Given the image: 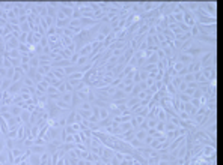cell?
<instances>
[{
    "label": "cell",
    "mask_w": 223,
    "mask_h": 165,
    "mask_svg": "<svg viewBox=\"0 0 223 165\" xmlns=\"http://www.w3.org/2000/svg\"><path fill=\"white\" fill-rule=\"evenodd\" d=\"M12 84V81L11 80H8V78H3V81H2V87H0V92H6L8 89H9V86Z\"/></svg>",
    "instance_id": "20"
},
{
    "label": "cell",
    "mask_w": 223,
    "mask_h": 165,
    "mask_svg": "<svg viewBox=\"0 0 223 165\" xmlns=\"http://www.w3.org/2000/svg\"><path fill=\"white\" fill-rule=\"evenodd\" d=\"M36 71H38V74H39V75H42V77H45L47 74H48V72H50V71H51V66H50V65H41V66L38 68Z\"/></svg>",
    "instance_id": "12"
},
{
    "label": "cell",
    "mask_w": 223,
    "mask_h": 165,
    "mask_svg": "<svg viewBox=\"0 0 223 165\" xmlns=\"http://www.w3.org/2000/svg\"><path fill=\"white\" fill-rule=\"evenodd\" d=\"M0 164L8 165V152H6V149H5L3 153H0Z\"/></svg>",
    "instance_id": "25"
},
{
    "label": "cell",
    "mask_w": 223,
    "mask_h": 165,
    "mask_svg": "<svg viewBox=\"0 0 223 165\" xmlns=\"http://www.w3.org/2000/svg\"><path fill=\"white\" fill-rule=\"evenodd\" d=\"M65 87H66V92H74V87H73V84L70 83V81H65Z\"/></svg>",
    "instance_id": "36"
},
{
    "label": "cell",
    "mask_w": 223,
    "mask_h": 165,
    "mask_svg": "<svg viewBox=\"0 0 223 165\" xmlns=\"http://www.w3.org/2000/svg\"><path fill=\"white\" fill-rule=\"evenodd\" d=\"M6 24H8V21H6V20L0 18V29H3V27H5V26H6Z\"/></svg>",
    "instance_id": "40"
},
{
    "label": "cell",
    "mask_w": 223,
    "mask_h": 165,
    "mask_svg": "<svg viewBox=\"0 0 223 165\" xmlns=\"http://www.w3.org/2000/svg\"><path fill=\"white\" fill-rule=\"evenodd\" d=\"M51 72L55 75V78L60 80V81H66V75H65L62 68H51Z\"/></svg>",
    "instance_id": "8"
},
{
    "label": "cell",
    "mask_w": 223,
    "mask_h": 165,
    "mask_svg": "<svg viewBox=\"0 0 223 165\" xmlns=\"http://www.w3.org/2000/svg\"><path fill=\"white\" fill-rule=\"evenodd\" d=\"M158 116V122H166L167 120V114H166V111L163 110L161 107H158L157 108V114H155V117Z\"/></svg>",
    "instance_id": "13"
},
{
    "label": "cell",
    "mask_w": 223,
    "mask_h": 165,
    "mask_svg": "<svg viewBox=\"0 0 223 165\" xmlns=\"http://www.w3.org/2000/svg\"><path fill=\"white\" fill-rule=\"evenodd\" d=\"M33 146H48V143H47L44 138H41V137H36V138L33 140Z\"/></svg>",
    "instance_id": "22"
},
{
    "label": "cell",
    "mask_w": 223,
    "mask_h": 165,
    "mask_svg": "<svg viewBox=\"0 0 223 165\" xmlns=\"http://www.w3.org/2000/svg\"><path fill=\"white\" fill-rule=\"evenodd\" d=\"M139 104H140V99L137 98V96H128V99H127V104H125V107L127 108H130L131 111L136 110L137 107H139Z\"/></svg>",
    "instance_id": "6"
},
{
    "label": "cell",
    "mask_w": 223,
    "mask_h": 165,
    "mask_svg": "<svg viewBox=\"0 0 223 165\" xmlns=\"http://www.w3.org/2000/svg\"><path fill=\"white\" fill-rule=\"evenodd\" d=\"M0 132L6 137L8 135V132H9V126H8V123H6V120L0 116Z\"/></svg>",
    "instance_id": "11"
},
{
    "label": "cell",
    "mask_w": 223,
    "mask_h": 165,
    "mask_svg": "<svg viewBox=\"0 0 223 165\" xmlns=\"http://www.w3.org/2000/svg\"><path fill=\"white\" fill-rule=\"evenodd\" d=\"M74 93V92H73ZM73 93L71 92H65L60 95V101H63V102H66V104H70L71 105V102H73Z\"/></svg>",
    "instance_id": "14"
},
{
    "label": "cell",
    "mask_w": 223,
    "mask_h": 165,
    "mask_svg": "<svg viewBox=\"0 0 223 165\" xmlns=\"http://www.w3.org/2000/svg\"><path fill=\"white\" fill-rule=\"evenodd\" d=\"M155 131H157V132H163V134H164V132H166V122H157V125H155Z\"/></svg>",
    "instance_id": "21"
},
{
    "label": "cell",
    "mask_w": 223,
    "mask_h": 165,
    "mask_svg": "<svg viewBox=\"0 0 223 165\" xmlns=\"http://www.w3.org/2000/svg\"><path fill=\"white\" fill-rule=\"evenodd\" d=\"M23 86H24V84H23V81L20 80V81H17V83H12L6 92H8L11 96H12V98H14L15 95H18V93H20V90H21V87H23Z\"/></svg>",
    "instance_id": "4"
},
{
    "label": "cell",
    "mask_w": 223,
    "mask_h": 165,
    "mask_svg": "<svg viewBox=\"0 0 223 165\" xmlns=\"http://www.w3.org/2000/svg\"><path fill=\"white\" fill-rule=\"evenodd\" d=\"M57 90H59V93H60V95L66 92V87H65V81H63V83H62V84H60V86L57 87Z\"/></svg>",
    "instance_id": "37"
},
{
    "label": "cell",
    "mask_w": 223,
    "mask_h": 165,
    "mask_svg": "<svg viewBox=\"0 0 223 165\" xmlns=\"http://www.w3.org/2000/svg\"><path fill=\"white\" fill-rule=\"evenodd\" d=\"M78 57H80V56L77 54V53H74V54L71 56V59H70V62H71V65H77V60H78Z\"/></svg>",
    "instance_id": "35"
},
{
    "label": "cell",
    "mask_w": 223,
    "mask_h": 165,
    "mask_svg": "<svg viewBox=\"0 0 223 165\" xmlns=\"http://www.w3.org/2000/svg\"><path fill=\"white\" fill-rule=\"evenodd\" d=\"M30 153H36V155H41L44 152H47V146H32L30 149Z\"/></svg>",
    "instance_id": "15"
},
{
    "label": "cell",
    "mask_w": 223,
    "mask_h": 165,
    "mask_svg": "<svg viewBox=\"0 0 223 165\" xmlns=\"http://www.w3.org/2000/svg\"><path fill=\"white\" fill-rule=\"evenodd\" d=\"M119 164H121V162H119V161L115 158V155H113V158L110 159V165H119Z\"/></svg>",
    "instance_id": "39"
},
{
    "label": "cell",
    "mask_w": 223,
    "mask_h": 165,
    "mask_svg": "<svg viewBox=\"0 0 223 165\" xmlns=\"http://www.w3.org/2000/svg\"><path fill=\"white\" fill-rule=\"evenodd\" d=\"M29 65H30V68H33V69H38V68H39V59H38V56H32V57H30Z\"/></svg>",
    "instance_id": "18"
},
{
    "label": "cell",
    "mask_w": 223,
    "mask_h": 165,
    "mask_svg": "<svg viewBox=\"0 0 223 165\" xmlns=\"http://www.w3.org/2000/svg\"><path fill=\"white\" fill-rule=\"evenodd\" d=\"M128 144H130V146L133 147L134 150H137V149L143 147V143H142V141H139L137 138H133V140H130V141H128Z\"/></svg>",
    "instance_id": "17"
},
{
    "label": "cell",
    "mask_w": 223,
    "mask_h": 165,
    "mask_svg": "<svg viewBox=\"0 0 223 165\" xmlns=\"http://www.w3.org/2000/svg\"><path fill=\"white\" fill-rule=\"evenodd\" d=\"M77 108H80V110H91V108H92V104L86 101V102H81ZM77 108H75V110H77Z\"/></svg>",
    "instance_id": "26"
},
{
    "label": "cell",
    "mask_w": 223,
    "mask_h": 165,
    "mask_svg": "<svg viewBox=\"0 0 223 165\" xmlns=\"http://www.w3.org/2000/svg\"><path fill=\"white\" fill-rule=\"evenodd\" d=\"M119 125H121V134H124V132H127V131L133 129L130 122H127V123H119Z\"/></svg>",
    "instance_id": "24"
},
{
    "label": "cell",
    "mask_w": 223,
    "mask_h": 165,
    "mask_svg": "<svg viewBox=\"0 0 223 165\" xmlns=\"http://www.w3.org/2000/svg\"><path fill=\"white\" fill-rule=\"evenodd\" d=\"M26 165H30V164H29V162H27V164H26Z\"/></svg>",
    "instance_id": "42"
},
{
    "label": "cell",
    "mask_w": 223,
    "mask_h": 165,
    "mask_svg": "<svg viewBox=\"0 0 223 165\" xmlns=\"http://www.w3.org/2000/svg\"><path fill=\"white\" fill-rule=\"evenodd\" d=\"M201 74L204 75V78L210 83V81H216V66H208V68H202Z\"/></svg>",
    "instance_id": "2"
},
{
    "label": "cell",
    "mask_w": 223,
    "mask_h": 165,
    "mask_svg": "<svg viewBox=\"0 0 223 165\" xmlns=\"http://www.w3.org/2000/svg\"><path fill=\"white\" fill-rule=\"evenodd\" d=\"M183 23L186 24L187 27H193L195 24H198V23H196V15H195V12L186 9V11L183 12Z\"/></svg>",
    "instance_id": "1"
},
{
    "label": "cell",
    "mask_w": 223,
    "mask_h": 165,
    "mask_svg": "<svg viewBox=\"0 0 223 165\" xmlns=\"http://www.w3.org/2000/svg\"><path fill=\"white\" fill-rule=\"evenodd\" d=\"M202 69V66H201V62L196 59V60H193L190 65H188V68H187V72L188 74H196V72H199Z\"/></svg>",
    "instance_id": "7"
},
{
    "label": "cell",
    "mask_w": 223,
    "mask_h": 165,
    "mask_svg": "<svg viewBox=\"0 0 223 165\" xmlns=\"http://www.w3.org/2000/svg\"><path fill=\"white\" fill-rule=\"evenodd\" d=\"M17 50L20 51V54H27L29 53V45L27 44H20Z\"/></svg>",
    "instance_id": "23"
},
{
    "label": "cell",
    "mask_w": 223,
    "mask_h": 165,
    "mask_svg": "<svg viewBox=\"0 0 223 165\" xmlns=\"http://www.w3.org/2000/svg\"><path fill=\"white\" fill-rule=\"evenodd\" d=\"M63 143H74L73 135H66V137H65V140H63Z\"/></svg>",
    "instance_id": "38"
},
{
    "label": "cell",
    "mask_w": 223,
    "mask_h": 165,
    "mask_svg": "<svg viewBox=\"0 0 223 165\" xmlns=\"http://www.w3.org/2000/svg\"><path fill=\"white\" fill-rule=\"evenodd\" d=\"M75 111L81 116V119H83V120H88V119L92 116V111H91V110H80V108H77Z\"/></svg>",
    "instance_id": "16"
},
{
    "label": "cell",
    "mask_w": 223,
    "mask_h": 165,
    "mask_svg": "<svg viewBox=\"0 0 223 165\" xmlns=\"http://www.w3.org/2000/svg\"><path fill=\"white\" fill-rule=\"evenodd\" d=\"M3 62H5V57L0 54V68H3Z\"/></svg>",
    "instance_id": "41"
},
{
    "label": "cell",
    "mask_w": 223,
    "mask_h": 165,
    "mask_svg": "<svg viewBox=\"0 0 223 165\" xmlns=\"http://www.w3.org/2000/svg\"><path fill=\"white\" fill-rule=\"evenodd\" d=\"M113 155H115V150H112L109 147H104V150H103L101 155H100V159H101L103 162H110V159L113 158Z\"/></svg>",
    "instance_id": "5"
},
{
    "label": "cell",
    "mask_w": 223,
    "mask_h": 165,
    "mask_svg": "<svg viewBox=\"0 0 223 165\" xmlns=\"http://www.w3.org/2000/svg\"><path fill=\"white\" fill-rule=\"evenodd\" d=\"M56 93H59V90H57L56 87H51V86H48V89H47L45 95H47V96H51V95H56Z\"/></svg>",
    "instance_id": "30"
},
{
    "label": "cell",
    "mask_w": 223,
    "mask_h": 165,
    "mask_svg": "<svg viewBox=\"0 0 223 165\" xmlns=\"http://www.w3.org/2000/svg\"><path fill=\"white\" fill-rule=\"evenodd\" d=\"M62 83H63V81H60V80H57V78H53V80H50V86H51V87H56V89H57V87H59Z\"/></svg>",
    "instance_id": "29"
},
{
    "label": "cell",
    "mask_w": 223,
    "mask_h": 165,
    "mask_svg": "<svg viewBox=\"0 0 223 165\" xmlns=\"http://www.w3.org/2000/svg\"><path fill=\"white\" fill-rule=\"evenodd\" d=\"M27 162L30 165H41V155H36V153H32L27 159Z\"/></svg>",
    "instance_id": "9"
},
{
    "label": "cell",
    "mask_w": 223,
    "mask_h": 165,
    "mask_svg": "<svg viewBox=\"0 0 223 165\" xmlns=\"http://www.w3.org/2000/svg\"><path fill=\"white\" fill-rule=\"evenodd\" d=\"M63 36H68V38H71V39H73V38H74V33H73V30H71V29H68V27H66V29H63Z\"/></svg>",
    "instance_id": "33"
},
{
    "label": "cell",
    "mask_w": 223,
    "mask_h": 165,
    "mask_svg": "<svg viewBox=\"0 0 223 165\" xmlns=\"http://www.w3.org/2000/svg\"><path fill=\"white\" fill-rule=\"evenodd\" d=\"M0 80H3V78H2V77H0Z\"/></svg>",
    "instance_id": "43"
},
{
    "label": "cell",
    "mask_w": 223,
    "mask_h": 165,
    "mask_svg": "<svg viewBox=\"0 0 223 165\" xmlns=\"http://www.w3.org/2000/svg\"><path fill=\"white\" fill-rule=\"evenodd\" d=\"M110 114H109V111L107 108H100V120H104V119H107Z\"/></svg>",
    "instance_id": "27"
},
{
    "label": "cell",
    "mask_w": 223,
    "mask_h": 165,
    "mask_svg": "<svg viewBox=\"0 0 223 165\" xmlns=\"http://www.w3.org/2000/svg\"><path fill=\"white\" fill-rule=\"evenodd\" d=\"M21 108H20L18 105H11V108H9V113L14 116V117H18L20 114H21Z\"/></svg>",
    "instance_id": "19"
},
{
    "label": "cell",
    "mask_w": 223,
    "mask_h": 165,
    "mask_svg": "<svg viewBox=\"0 0 223 165\" xmlns=\"http://www.w3.org/2000/svg\"><path fill=\"white\" fill-rule=\"evenodd\" d=\"M14 72H15V68H8V69H6V78H8V80H12Z\"/></svg>",
    "instance_id": "32"
},
{
    "label": "cell",
    "mask_w": 223,
    "mask_h": 165,
    "mask_svg": "<svg viewBox=\"0 0 223 165\" xmlns=\"http://www.w3.org/2000/svg\"><path fill=\"white\" fill-rule=\"evenodd\" d=\"M33 36H35V32H29L27 33V41H26L27 45H35L33 44Z\"/></svg>",
    "instance_id": "28"
},
{
    "label": "cell",
    "mask_w": 223,
    "mask_h": 165,
    "mask_svg": "<svg viewBox=\"0 0 223 165\" xmlns=\"http://www.w3.org/2000/svg\"><path fill=\"white\" fill-rule=\"evenodd\" d=\"M18 117L21 119V123H23V125H29V119H30V111L23 110V111H21V114H20Z\"/></svg>",
    "instance_id": "10"
},
{
    "label": "cell",
    "mask_w": 223,
    "mask_h": 165,
    "mask_svg": "<svg viewBox=\"0 0 223 165\" xmlns=\"http://www.w3.org/2000/svg\"><path fill=\"white\" fill-rule=\"evenodd\" d=\"M59 135H60V129L59 128H50L47 132H45L44 140H45L47 143H50V141H53V140H57ZM59 140H60V138H59Z\"/></svg>",
    "instance_id": "3"
},
{
    "label": "cell",
    "mask_w": 223,
    "mask_h": 165,
    "mask_svg": "<svg viewBox=\"0 0 223 165\" xmlns=\"http://www.w3.org/2000/svg\"><path fill=\"white\" fill-rule=\"evenodd\" d=\"M50 35H56V26H51V27H48V29H47L45 36H50Z\"/></svg>",
    "instance_id": "34"
},
{
    "label": "cell",
    "mask_w": 223,
    "mask_h": 165,
    "mask_svg": "<svg viewBox=\"0 0 223 165\" xmlns=\"http://www.w3.org/2000/svg\"><path fill=\"white\" fill-rule=\"evenodd\" d=\"M178 128L175 123H172V122H169V120H166V132L167 131H175V129Z\"/></svg>",
    "instance_id": "31"
}]
</instances>
